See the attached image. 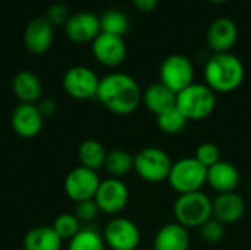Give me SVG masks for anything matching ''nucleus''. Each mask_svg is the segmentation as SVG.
<instances>
[{
  "mask_svg": "<svg viewBox=\"0 0 251 250\" xmlns=\"http://www.w3.org/2000/svg\"><path fill=\"white\" fill-rule=\"evenodd\" d=\"M12 88L21 103H35L40 100L43 85L37 74L31 71H21L15 75Z\"/></svg>",
  "mask_w": 251,
  "mask_h": 250,
  "instance_id": "obj_21",
  "label": "nucleus"
},
{
  "mask_svg": "<svg viewBox=\"0 0 251 250\" xmlns=\"http://www.w3.org/2000/svg\"><path fill=\"white\" fill-rule=\"evenodd\" d=\"M238 40L237 24L226 16L216 18L207 28L206 43L213 53H228Z\"/></svg>",
  "mask_w": 251,
  "mask_h": 250,
  "instance_id": "obj_13",
  "label": "nucleus"
},
{
  "mask_svg": "<svg viewBox=\"0 0 251 250\" xmlns=\"http://www.w3.org/2000/svg\"><path fill=\"white\" fill-rule=\"evenodd\" d=\"M241 175L237 167L226 161H219L218 164L207 168V184L218 193L235 192L240 186Z\"/></svg>",
  "mask_w": 251,
  "mask_h": 250,
  "instance_id": "obj_18",
  "label": "nucleus"
},
{
  "mask_svg": "<svg viewBox=\"0 0 251 250\" xmlns=\"http://www.w3.org/2000/svg\"><path fill=\"white\" fill-rule=\"evenodd\" d=\"M94 200L100 212L107 215H116L126 208L129 200V190L122 180L107 178L100 183Z\"/></svg>",
  "mask_w": 251,
  "mask_h": 250,
  "instance_id": "obj_11",
  "label": "nucleus"
},
{
  "mask_svg": "<svg viewBox=\"0 0 251 250\" xmlns=\"http://www.w3.org/2000/svg\"><path fill=\"white\" fill-rule=\"evenodd\" d=\"M243 60L228 53H213L204 65V81L215 93H232L244 81Z\"/></svg>",
  "mask_w": 251,
  "mask_h": 250,
  "instance_id": "obj_2",
  "label": "nucleus"
},
{
  "mask_svg": "<svg viewBox=\"0 0 251 250\" xmlns=\"http://www.w3.org/2000/svg\"><path fill=\"white\" fill-rule=\"evenodd\" d=\"M96 97L112 113L129 115L140 106L143 91L131 75L125 72H112L100 78Z\"/></svg>",
  "mask_w": 251,
  "mask_h": 250,
  "instance_id": "obj_1",
  "label": "nucleus"
},
{
  "mask_svg": "<svg viewBox=\"0 0 251 250\" xmlns=\"http://www.w3.org/2000/svg\"><path fill=\"white\" fill-rule=\"evenodd\" d=\"M37 106H38V109H40V112H41V115L44 118L54 115L56 111H57V105H56V102L53 99H43Z\"/></svg>",
  "mask_w": 251,
  "mask_h": 250,
  "instance_id": "obj_33",
  "label": "nucleus"
},
{
  "mask_svg": "<svg viewBox=\"0 0 251 250\" xmlns=\"http://www.w3.org/2000/svg\"><path fill=\"white\" fill-rule=\"evenodd\" d=\"M106 156H107V150L99 140H94V139L84 140L78 149V158H79L81 167L93 169L96 172L104 168Z\"/></svg>",
  "mask_w": 251,
  "mask_h": 250,
  "instance_id": "obj_23",
  "label": "nucleus"
},
{
  "mask_svg": "<svg viewBox=\"0 0 251 250\" xmlns=\"http://www.w3.org/2000/svg\"><path fill=\"white\" fill-rule=\"evenodd\" d=\"M103 239L112 250H135L140 245L141 233L134 221L115 217L106 224Z\"/></svg>",
  "mask_w": 251,
  "mask_h": 250,
  "instance_id": "obj_8",
  "label": "nucleus"
},
{
  "mask_svg": "<svg viewBox=\"0 0 251 250\" xmlns=\"http://www.w3.org/2000/svg\"><path fill=\"white\" fill-rule=\"evenodd\" d=\"M190 245L191 239L188 228L176 221L160 227L153 239V250H188Z\"/></svg>",
  "mask_w": 251,
  "mask_h": 250,
  "instance_id": "obj_19",
  "label": "nucleus"
},
{
  "mask_svg": "<svg viewBox=\"0 0 251 250\" xmlns=\"http://www.w3.org/2000/svg\"><path fill=\"white\" fill-rule=\"evenodd\" d=\"M132 3H134L137 10L149 13V12H153L157 7L159 0H132Z\"/></svg>",
  "mask_w": 251,
  "mask_h": 250,
  "instance_id": "obj_34",
  "label": "nucleus"
},
{
  "mask_svg": "<svg viewBox=\"0 0 251 250\" xmlns=\"http://www.w3.org/2000/svg\"><path fill=\"white\" fill-rule=\"evenodd\" d=\"M53 228L62 240H71L79 233L81 222L75 214H62L54 220Z\"/></svg>",
  "mask_w": 251,
  "mask_h": 250,
  "instance_id": "obj_28",
  "label": "nucleus"
},
{
  "mask_svg": "<svg viewBox=\"0 0 251 250\" xmlns=\"http://www.w3.org/2000/svg\"><path fill=\"white\" fill-rule=\"evenodd\" d=\"M53 43V25L46 18H34L24 31V44L32 55L46 53Z\"/></svg>",
  "mask_w": 251,
  "mask_h": 250,
  "instance_id": "obj_17",
  "label": "nucleus"
},
{
  "mask_svg": "<svg viewBox=\"0 0 251 250\" xmlns=\"http://www.w3.org/2000/svg\"><path fill=\"white\" fill-rule=\"evenodd\" d=\"M63 240L53 227L40 225L29 230L24 239L25 250H60Z\"/></svg>",
  "mask_w": 251,
  "mask_h": 250,
  "instance_id": "obj_22",
  "label": "nucleus"
},
{
  "mask_svg": "<svg viewBox=\"0 0 251 250\" xmlns=\"http://www.w3.org/2000/svg\"><path fill=\"white\" fill-rule=\"evenodd\" d=\"M246 214V202L237 193H222L212 200V217L224 225L238 222Z\"/></svg>",
  "mask_w": 251,
  "mask_h": 250,
  "instance_id": "obj_16",
  "label": "nucleus"
},
{
  "mask_svg": "<svg viewBox=\"0 0 251 250\" xmlns=\"http://www.w3.org/2000/svg\"><path fill=\"white\" fill-rule=\"evenodd\" d=\"M175 106L187 121H201L216 109V93L206 84L193 83L176 94Z\"/></svg>",
  "mask_w": 251,
  "mask_h": 250,
  "instance_id": "obj_3",
  "label": "nucleus"
},
{
  "mask_svg": "<svg viewBox=\"0 0 251 250\" xmlns=\"http://www.w3.org/2000/svg\"><path fill=\"white\" fill-rule=\"evenodd\" d=\"M100 78L87 66L78 65L68 69L63 75L65 91L76 100H88L97 96Z\"/></svg>",
  "mask_w": 251,
  "mask_h": 250,
  "instance_id": "obj_9",
  "label": "nucleus"
},
{
  "mask_svg": "<svg viewBox=\"0 0 251 250\" xmlns=\"http://www.w3.org/2000/svg\"><path fill=\"white\" fill-rule=\"evenodd\" d=\"M99 214H100V209H99L94 199L76 203L75 217L79 220V222H91V221H94L97 218Z\"/></svg>",
  "mask_w": 251,
  "mask_h": 250,
  "instance_id": "obj_31",
  "label": "nucleus"
},
{
  "mask_svg": "<svg viewBox=\"0 0 251 250\" xmlns=\"http://www.w3.org/2000/svg\"><path fill=\"white\" fill-rule=\"evenodd\" d=\"M156 118H157L156 119L157 127L160 128L162 133H165L168 136H176V134L182 133L188 122L187 118L176 109V106L157 115Z\"/></svg>",
  "mask_w": 251,
  "mask_h": 250,
  "instance_id": "obj_27",
  "label": "nucleus"
},
{
  "mask_svg": "<svg viewBox=\"0 0 251 250\" xmlns=\"http://www.w3.org/2000/svg\"><path fill=\"white\" fill-rule=\"evenodd\" d=\"M200 236L201 239L206 242V243H210V245H215V243H219L224 240L225 237V225L222 222H219L218 220H215L213 217L204 222L200 228Z\"/></svg>",
  "mask_w": 251,
  "mask_h": 250,
  "instance_id": "obj_30",
  "label": "nucleus"
},
{
  "mask_svg": "<svg viewBox=\"0 0 251 250\" xmlns=\"http://www.w3.org/2000/svg\"><path fill=\"white\" fill-rule=\"evenodd\" d=\"M159 77L163 85L178 94L194 83L193 62L187 56L179 53L169 55L160 65Z\"/></svg>",
  "mask_w": 251,
  "mask_h": 250,
  "instance_id": "obj_7",
  "label": "nucleus"
},
{
  "mask_svg": "<svg viewBox=\"0 0 251 250\" xmlns=\"http://www.w3.org/2000/svg\"><path fill=\"white\" fill-rule=\"evenodd\" d=\"M96 60L107 68L119 66L126 57V44L122 37L100 32L91 43Z\"/></svg>",
  "mask_w": 251,
  "mask_h": 250,
  "instance_id": "obj_12",
  "label": "nucleus"
},
{
  "mask_svg": "<svg viewBox=\"0 0 251 250\" xmlns=\"http://www.w3.org/2000/svg\"><path fill=\"white\" fill-rule=\"evenodd\" d=\"M209 1H212V3H225L228 0H209Z\"/></svg>",
  "mask_w": 251,
  "mask_h": 250,
  "instance_id": "obj_35",
  "label": "nucleus"
},
{
  "mask_svg": "<svg viewBox=\"0 0 251 250\" xmlns=\"http://www.w3.org/2000/svg\"><path fill=\"white\" fill-rule=\"evenodd\" d=\"M104 169L112 178H121L134 169V156L122 149L107 152Z\"/></svg>",
  "mask_w": 251,
  "mask_h": 250,
  "instance_id": "obj_24",
  "label": "nucleus"
},
{
  "mask_svg": "<svg viewBox=\"0 0 251 250\" xmlns=\"http://www.w3.org/2000/svg\"><path fill=\"white\" fill-rule=\"evenodd\" d=\"M174 217L185 228H200L212 218V199L203 192L179 194L174 203Z\"/></svg>",
  "mask_w": 251,
  "mask_h": 250,
  "instance_id": "obj_4",
  "label": "nucleus"
},
{
  "mask_svg": "<svg viewBox=\"0 0 251 250\" xmlns=\"http://www.w3.org/2000/svg\"><path fill=\"white\" fill-rule=\"evenodd\" d=\"M100 183L101 181L96 171L84 167H76L66 175L63 189L69 199L79 203L94 199Z\"/></svg>",
  "mask_w": 251,
  "mask_h": 250,
  "instance_id": "obj_10",
  "label": "nucleus"
},
{
  "mask_svg": "<svg viewBox=\"0 0 251 250\" xmlns=\"http://www.w3.org/2000/svg\"><path fill=\"white\" fill-rule=\"evenodd\" d=\"M46 19L51 25H65L66 21L69 19V12L68 7L62 3H54L47 9Z\"/></svg>",
  "mask_w": 251,
  "mask_h": 250,
  "instance_id": "obj_32",
  "label": "nucleus"
},
{
  "mask_svg": "<svg viewBox=\"0 0 251 250\" xmlns=\"http://www.w3.org/2000/svg\"><path fill=\"white\" fill-rule=\"evenodd\" d=\"M172 165L169 153L154 146L144 147L134 156V171L146 183L156 184L168 181Z\"/></svg>",
  "mask_w": 251,
  "mask_h": 250,
  "instance_id": "obj_5",
  "label": "nucleus"
},
{
  "mask_svg": "<svg viewBox=\"0 0 251 250\" xmlns=\"http://www.w3.org/2000/svg\"><path fill=\"white\" fill-rule=\"evenodd\" d=\"M10 124L18 136L32 139L43 130L44 116L35 103H19L12 112Z\"/></svg>",
  "mask_w": 251,
  "mask_h": 250,
  "instance_id": "obj_14",
  "label": "nucleus"
},
{
  "mask_svg": "<svg viewBox=\"0 0 251 250\" xmlns=\"http://www.w3.org/2000/svg\"><path fill=\"white\" fill-rule=\"evenodd\" d=\"M100 32V18L91 12L71 15L65 24V34L74 43H93Z\"/></svg>",
  "mask_w": 251,
  "mask_h": 250,
  "instance_id": "obj_15",
  "label": "nucleus"
},
{
  "mask_svg": "<svg viewBox=\"0 0 251 250\" xmlns=\"http://www.w3.org/2000/svg\"><path fill=\"white\" fill-rule=\"evenodd\" d=\"M104 239L103 236L91 228L85 227L81 228L79 233L69 240V249L68 250H104Z\"/></svg>",
  "mask_w": 251,
  "mask_h": 250,
  "instance_id": "obj_26",
  "label": "nucleus"
},
{
  "mask_svg": "<svg viewBox=\"0 0 251 250\" xmlns=\"http://www.w3.org/2000/svg\"><path fill=\"white\" fill-rule=\"evenodd\" d=\"M100 28L101 32L124 37L129 29V19L121 10H107L100 16Z\"/></svg>",
  "mask_w": 251,
  "mask_h": 250,
  "instance_id": "obj_25",
  "label": "nucleus"
},
{
  "mask_svg": "<svg viewBox=\"0 0 251 250\" xmlns=\"http://www.w3.org/2000/svg\"><path fill=\"white\" fill-rule=\"evenodd\" d=\"M194 158L204 167V168H210L212 165L218 164L221 159V149L210 141H204L201 143L197 149H196V155Z\"/></svg>",
  "mask_w": 251,
  "mask_h": 250,
  "instance_id": "obj_29",
  "label": "nucleus"
},
{
  "mask_svg": "<svg viewBox=\"0 0 251 250\" xmlns=\"http://www.w3.org/2000/svg\"><path fill=\"white\" fill-rule=\"evenodd\" d=\"M168 181L178 194L201 192L207 184V168H204L196 158H184L174 162Z\"/></svg>",
  "mask_w": 251,
  "mask_h": 250,
  "instance_id": "obj_6",
  "label": "nucleus"
},
{
  "mask_svg": "<svg viewBox=\"0 0 251 250\" xmlns=\"http://www.w3.org/2000/svg\"><path fill=\"white\" fill-rule=\"evenodd\" d=\"M141 103H144L147 111H150L151 113H154L157 116V115L169 111L171 108H175L176 93H174L172 90H169L166 85H163L159 81V83L149 85L144 90Z\"/></svg>",
  "mask_w": 251,
  "mask_h": 250,
  "instance_id": "obj_20",
  "label": "nucleus"
}]
</instances>
